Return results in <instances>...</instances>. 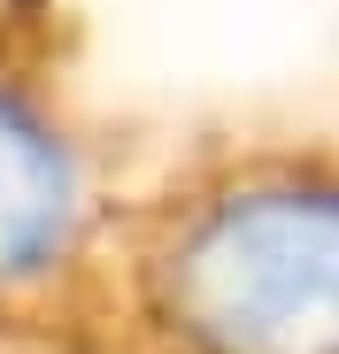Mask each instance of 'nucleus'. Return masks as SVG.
<instances>
[{
    "instance_id": "f257e3e1",
    "label": "nucleus",
    "mask_w": 339,
    "mask_h": 354,
    "mask_svg": "<svg viewBox=\"0 0 339 354\" xmlns=\"http://www.w3.org/2000/svg\"><path fill=\"white\" fill-rule=\"evenodd\" d=\"M108 354H339V131L232 124L154 154Z\"/></svg>"
},
{
    "instance_id": "f03ea898",
    "label": "nucleus",
    "mask_w": 339,
    "mask_h": 354,
    "mask_svg": "<svg viewBox=\"0 0 339 354\" xmlns=\"http://www.w3.org/2000/svg\"><path fill=\"white\" fill-rule=\"evenodd\" d=\"M139 139L70 0H0V354H108Z\"/></svg>"
}]
</instances>
